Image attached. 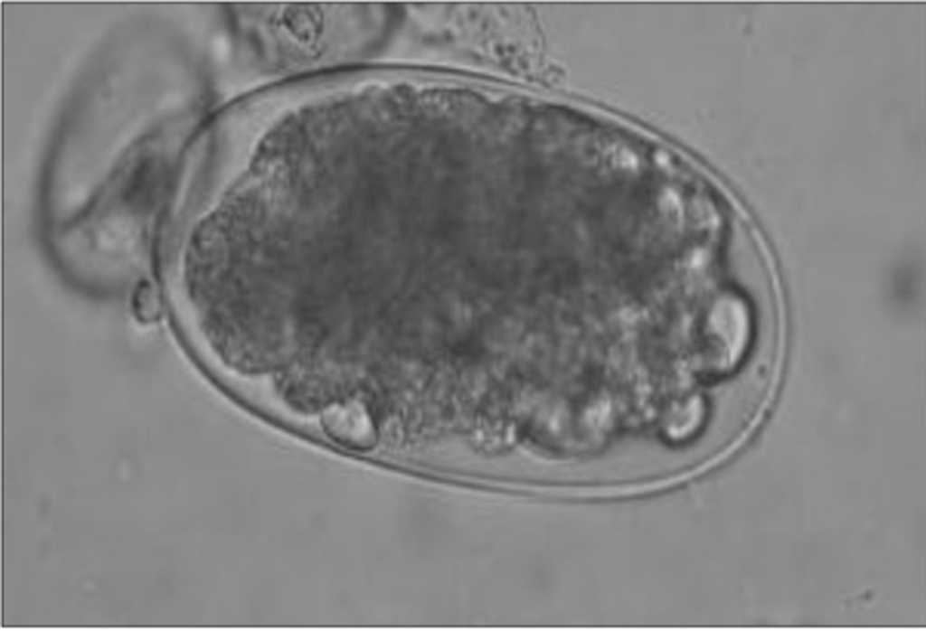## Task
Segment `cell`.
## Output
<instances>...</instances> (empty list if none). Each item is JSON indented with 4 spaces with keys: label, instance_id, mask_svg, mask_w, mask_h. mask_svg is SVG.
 Wrapping results in <instances>:
<instances>
[{
    "label": "cell",
    "instance_id": "3",
    "mask_svg": "<svg viewBox=\"0 0 926 631\" xmlns=\"http://www.w3.org/2000/svg\"><path fill=\"white\" fill-rule=\"evenodd\" d=\"M706 410L704 401L694 399L685 410L670 413L659 426L660 438L668 445L684 446L696 439L704 429Z\"/></svg>",
    "mask_w": 926,
    "mask_h": 631
},
{
    "label": "cell",
    "instance_id": "1",
    "mask_svg": "<svg viewBox=\"0 0 926 631\" xmlns=\"http://www.w3.org/2000/svg\"><path fill=\"white\" fill-rule=\"evenodd\" d=\"M234 8L241 46L268 73L285 76L324 69L345 61L353 49L352 5L258 4Z\"/></svg>",
    "mask_w": 926,
    "mask_h": 631
},
{
    "label": "cell",
    "instance_id": "2",
    "mask_svg": "<svg viewBox=\"0 0 926 631\" xmlns=\"http://www.w3.org/2000/svg\"><path fill=\"white\" fill-rule=\"evenodd\" d=\"M322 427L336 444L354 451H366L377 442V428L370 412L359 402L335 404L322 416Z\"/></svg>",
    "mask_w": 926,
    "mask_h": 631
}]
</instances>
